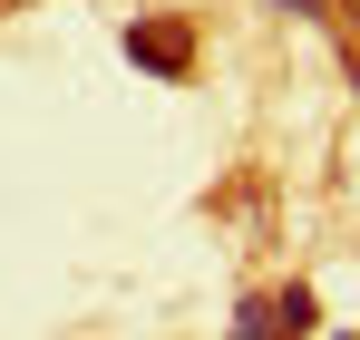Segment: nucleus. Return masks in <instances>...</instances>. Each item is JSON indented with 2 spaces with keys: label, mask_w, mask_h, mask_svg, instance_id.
<instances>
[{
  "label": "nucleus",
  "mask_w": 360,
  "mask_h": 340,
  "mask_svg": "<svg viewBox=\"0 0 360 340\" xmlns=\"http://www.w3.org/2000/svg\"><path fill=\"white\" fill-rule=\"evenodd\" d=\"M127 58L156 68V78H185V68H195V39H185V20H136V30H127Z\"/></svg>",
  "instance_id": "f257e3e1"
},
{
  "label": "nucleus",
  "mask_w": 360,
  "mask_h": 340,
  "mask_svg": "<svg viewBox=\"0 0 360 340\" xmlns=\"http://www.w3.org/2000/svg\"><path fill=\"white\" fill-rule=\"evenodd\" d=\"M302 321H311V292H253L243 321H234V340H292Z\"/></svg>",
  "instance_id": "f03ea898"
}]
</instances>
